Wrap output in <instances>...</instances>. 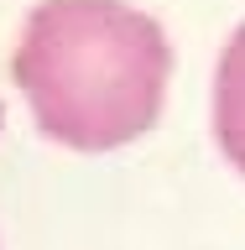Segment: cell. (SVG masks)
<instances>
[{
    "label": "cell",
    "instance_id": "1",
    "mask_svg": "<svg viewBox=\"0 0 245 250\" xmlns=\"http://www.w3.org/2000/svg\"><path fill=\"white\" fill-rule=\"evenodd\" d=\"M11 68L42 136L73 151H115L162 115L172 42L125 0H42Z\"/></svg>",
    "mask_w": 245,
    "mask_h": 250
},
{
    "label": "cell",
    "instance_id": "2",
    "mask_svg": "<svg viewBox=\"0 0 245 250\" xmlns=\"http://www.w3.org/2000/svg\"><path fill=\"white\" fill-rule=\"evenodd\" d=\"M214 141L224 162L245 172V21L230 31L214 68Z\"/></svg>",
    "mask_w": 245,
    "mask_h": 250
}]
</instances>
